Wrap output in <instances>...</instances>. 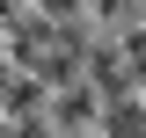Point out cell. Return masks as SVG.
I'll return each instance as SVG.
<instances>
[{
  "mask_svg": "<svg viewBox=\"0 0 146 138\" xmlns=\"http://www.w3.org/2000/svg\"><path fill=\"white\" fill-rule=\"evenodd\" d=\"M102 138H146V102H139V95H117V102H110Z\"/></svg>",
  "mask_w": 146,
  "mask_h": 138,
  "instance_id": "cell-1",
  "label": "cell"
},
{
  "mask_svg": "<svg viewBox=\"0 0 146 138\" xmlns=\"http://www.w3.org/2000/svg\"><path fill=\"white\" fill-rule=\"evenodd\" d=\"M88 15H102V22H124V15H131V0H88Z\"/></svg>",
  "mask_w": 146,
  "mask_h": 138,
  "instance_id": "cell-2",
  "label": "cell"
}]
</instances>
